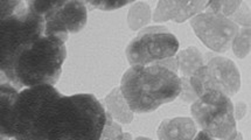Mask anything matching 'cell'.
I'll return each mask as SVG.
<instances>
[{
    "mask_svg": "<svg viewBox=\"0 0 251 140\" xmlns=\"http://www.w3.org/2000/svg\"><path fill=\"white\" fill-rule=\"evenodd\" d=\"M105 103L108 112L112 116L113 119L122 124H130L132 121L133 111L128 106L121 88H115L105 97Z\"/></svg>",
    "mask_w": 251,
    "mask_h": 140,
    "instance_id": "obj_13",
    "label": "cell"
},
{
    "mask_svg": "<svg viewBox=\"0 0 251 140\" xmlns=\"http://www.w3.org/2000/svg\"><path fill=\"white\" fill-rule=\"evenodd\" d=\"M250 27H244L235 36L234 41H232V49H234L235 56L238 59H244L250 51Z\"/></svg>",
    "mask_w": 251,
    "mask_h": 140,
    "instance_id": "obj_16",
    "label": "cell"
},
{
    "mask_svg": "<svg viewBox=\"0 0 251 140\" xmlns=\"http://www.w3.org/2000/svg\"><path fill=\"white\" fill-rule=\"evenodd\" d=\"M45 34V19L34 13L24 2L11 17L0 21V67H7L11 57L19 47Z\"/></svg>",
    "mask_w": 251,
    "mask_h": 140,
    "instance_id": "obj_6",
    "label": "cell"
},
{
    "mask_svg": "<svg viewBox=\"0 0 251 140\" xmlns=\"http://www.w3.org/2000/svg\"><path fill=\"white\" fill-rule=\"evenodd\" d=\"M208 7V1H181V0H167L159 1L153 21L154 23H164V21L174 20L180 23L203 12Z\"/></svg>",
    "mask_w": 251,
    "mask_h": 140,
    "instance_id": "obj_11",
    "label": "cell"
},
{
    "mask_svg": "<svg viewBox=\"0 0 251 140\" xmlns=\"http://www.w3.org/2000/svg\"><path fill=\"white\" fill-rule=\"evenodd\" d=\"M194 138L198 139V140H200V139H208V140H209V139H213V137L210 136L208 132H206V131L202 130L201 132L199 133V135H198L197 137H194Z\"/></svg>",
    "mask_w": 251,
    "mask_h": 140,
    "instance_id": "obj_25",
    "label": "cell"
},
{
    "mask_svg": "<svg viewBox=\"0 0 251 140\" xmlns=\"http://www.w3.org/2000/svg\"><path fill=\"white\" fill-rule=\"evenodd\" d=\"M45 35L68 38L69 33H77L87 23L88 11L83 1L56 0L54 7L44 17Z\"/></svg>",
    "mask_w": 251,
    "mask_h": 140,
    "instance_id": "obj_10",
    "label": "cell"
},
{
    "mask_svg": "<svg viewBox=\"0 0 251 140\" xmlns=\"http://www.w3.org/2000/svg\"><path fill=\"white\" fill-rule=\"evenodd\" d=\"M154 63L163 66V67H165V68H167L168 70H171V71H173V72H176L177 70H179V63H177V60L176 56L167 57V59L160 60V61H158V62H154Z\"/></svg>",
    "mask_w": 251,
    "mask_h": 140,
    "instance_id": "obj_23",
    "label": "cell"
},
{
    "mask_svg": "<svg viewBox=\"0 0 251 140\" xmlns=\"http://www.w3.org/2000/svg\"><path fill=\"white\" fill-rule=\"evenodd\" d=\"M179 42L170 33H148L133 39L126 47V57L131 66H149L158 61L176 56Z\"/></svg>",
    "mask_w": 251,
    "mask_h": 140,
    "instance_id": "obj_8",
    "label": "cell"
},
{
    "mask_svg": "<svg viewBox=\"0 0 251 140\" xmlns=\"http://www.w3.org/2000/svg\"><path fill=\"white\" fill-rule=\"evenodd\" d=\"M191 85L199 97L210 90H219L231 97L240 90L241 75L231 60L214 57L193 74Z\"/></svg>",
    "mask_w": 251,
    "mask_h": 140,
    "instance_id": "obj_7",
    "label": "cell"
},
{
    "mask_svg": "<svg viewBox=\"0 0 251 140\" xmlns=\"http://www.w3.org/2000/svg\"><path fill=\"white\" fill-rule=\"evenodd\" d=\"M100 139H132L128 133H124L122 131V126L115 121L111 115L106 111V120L104 125Z\"/></svg>",
    "mask_w": 251,
    "mask_h": 140,
    "instance_id": "obj_17",
    "label": "cell"
},
{
    "mask_svg": "<svg viewBox=\"0 0 251 140\" xmlns=\"http://www.w3.org/2000/svg\"><path fill=\"white\" fill-rule=\"evenodd\" d=\"M231 21H234L235 23H240L244 27H250V11L249 6L248 5H242L240 8L235 12V14L231 15V18H229Z\"/></svg>",
    "mask_w": 251,
    "mask_h": 140,
    "instance_id": "obj_20",
    "label": "cell"
},
{
    "mask_svg": "<svg viewBox=\"0 0 251 140\" xmlns=\"http://www.w3.org/2000/svg\"><path fill=\"white\" fill-rule=\"evenodd\" d=\"M176 57L179 63V71L181 74L180 78L191 80L193 74L203 66V57L195 47H188L187 49L179 51Z\"/></svg>",
    "mask_w": 251,
    "mask_h": 140,
    "instance_id": "obj_14",
    "label": "cell"
},
{
    "mask_svg": "<svg viewBox=\"0 0 251 140\" xmlns=\"http://www.w3.org/2000/svg\"><path fill=\"white\" fill-rule=\"evenodd\" d=\"M106 111L89 93L55 96L42 106L29 140L100 139Z\"/></svg>",
    "mask_w": 251,
    "mask_h": 140,
    "instance_id": "obj_1",
    "label": "cell"
},
{
    "mask_svg": "<svg viewBox=\"0 0 251 140\" xmlns=\"http://www.w3.org/2000/svg\"><path fill=\"white\" fill-rule=\"evenodd\" d=\"M191 112L201 129L213 139H242L236 130L234 105L229 96L221 91L204 93L193 103Z\"/></svg>",
    "mask_w": 251,
    "mask_h": 140,
    "instance_id": "obj_5",
    "label": "cell"
},
{
    "mask_svg": "<svg viewBox=\"0 0 251 140\" xmlns=\"http://www.w3.org/2000/svg\"><path fill=\"white\" fill-rule=\"evenodd\" d=\"M191 25L198 38L209 49L217 53H226L240 30L238 25L229 18L212 12H202L195 15Z\"/></svg>",
    "mask_w": 251,
    "mask_h": 140,
    "instance_id": "obj_9",
    "label": "cell"
},
{
    "mask_svg": "<svg viewBox=\"0 0 251 140\" xmlns=\"http://www.w3.org/2000/svg\"><path fill=\"white\" fill-rule=\"evenodd\" d=\"M181 80V97L185 102L191 103L195 102L199 98V96L195 93L191 85V80H186V78H180Z\"/></svg>",
    "mask_w": 251,
    "mask_h": 140,
    "instance_id": "obj_22",
    "label": "cell"
},
{
    "mask_svg": "<svg viewBox=\"0 0 251 140\" xmlns=\"http://www.w3.org/2000/svg\"><path fill=\"white\" fill-rule=\"evenodd\" d=\"M241 1H208V12L221 14L223 17H231L240 8Z\"/></svg>",
    "mask_w": 251,
    "mask_h": 140,
    "instance_id": "obj_18",
    "label": "cell"
},
{
    "mask_svg": "<svg viewBox=\"0 0 251 140\" xmlns=\"http://www.w3.org/2000/svg\"><path fill=\"white\" fill-rule=\"evenodd\" d=\"M247 112V105L243 102H237L234 108V117L236 120H241Z\"/></svg>",
    "mask_w": 251,
    "mask_h": 140,
    "instance_id": "obj_24",
    "label": "cell"
},
{
    "mask_svg": "<svg viewBox=\"0 0 251 140\" xmlns=\"http://www.w3.org/2000/svg\"><path fill=\"white\" fill-rule=\"evenodd\" d=\"M119 88L131 110L146 114L176 99L181 93V80L176 72L152 63L131 67L123 75Z\"/></svg>",
    "mask_w": 251,
    "mask_h": 140,
    "instance_id": "obj_3",
    "label": "cell"
},
{
    "mask_svg": "<svg viewBox=\"0 0 251 140\" xmlns=\"http://www.w3.org/2000/svg\"><path fill=\"white\" fill-rule=\"evenodd\" d=\"M67 39L44 34L27 42L18 48L2 74L15 88L54 85L59 80L66 60L64 42Z\"/></svg>",
    "mask_w": 251,
    "mask_h": 140,
    "instance_id": "obj_2",
    "label": "cell"
},
{
    "mask_svg": "<svg viewBox=\"0 0 251 140\" xmlns=\"http://www.w3.org/2000/svg\"><path fill=\"white\" fill-rule=\"evenodd\" d=\"M158 138L164 140L194 139L197 135V125L192 118L177 117L166 119L158 129Z\"/></svg>",
    "mask_w": 251,
    "mask_h": 140,
    "instance_id": "obj_12",
    "label": "cell"
},
{
    "mask_svg": "<svg viewBox=\"0 0 251 140\" xmlns=\"http://www.w3.org/2000/svg\"><path fill=\"white\" fill-rule=\"evenodd\" d=\"M151 20V8L146 2H134L127 14V23L132 30L146 26Z\"/></svg>",
    "mask_w": 251,
    "mask_h": 140,
    "instance_id": "obj_15",
    "label": "cell"
},
{
    "mask_svg": "<svg viewBox=\"0 0 251 140\" xmlns=\"http://www.w3.org/2000/svg\"><path fill=\"white\" fill-rule=\"evenodd\" d=\"M132 0H123V1H117V0H97V1H88L90 8H99L103 11H113L117 8L124 7L127 4H133Z\"/></svg>",
    "mask_w": 251,
    "mask_h": 140,
    "instance_id": "obj_19",
    "label": "cell"
},
{
    "mask_svg": "<svg viewBox=\"0 0 251 140\" xmlns=\"http://www.w3.org/2000/svg\"><path fill=\"white\" fill-rule=\"evenodd\" d=\"M0 4H1V15H0V18L5 19V18H8L17 13L21 8V6L24 5V1H13V0H6L5 1V0H2Z\"/></svg>",
    "mask_w": 251,
    "mask_h": 140,
    "instance_id": "obj_21",
    "label": "cell"
},
{
    "mask_svg": "<svg viewBox=\"0 0 251 140\" xmlns=\"http://www.w3.org/2000/svg\"><path fill=\"white\" fill-rule=\"evenodd\" d=\"M60 95L53 85L42 84L23 91L10 83L0 87V131L7 138L29 140L42 106Z\"/></svg>",
    "mask_w": 251,
    "mask_h": 140,
    "instance_id": "obj_4",
    "label": "cell"
}]
</instances>
